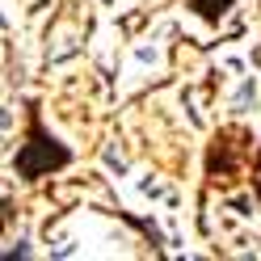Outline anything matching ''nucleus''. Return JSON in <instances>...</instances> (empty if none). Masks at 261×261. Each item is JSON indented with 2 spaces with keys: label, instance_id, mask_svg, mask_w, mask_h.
Masks as SVG:
<instances>
[{
  "label": "nucleus",
  "instance_id": "f03ea898",
  "mask_svg": "<svg viewBox=\"0 0 261 261\" xmlns=\"http://www.w3.org/2000/svg\"><path fill=\"white\" fill-rule=\"evenodd\" d=\"M190 9L198 13V17H206V21H215V25H219V17L232 9V0H190Z\"/></svg>",
  "mask_w": 261,
  "mask_h": 261
},
{
  "label": "nucleus",
  "instance_id": "7ed1b4c3",
  "mask_svg": "<svg viewBox=\"0 0 261 261\" xmlns=\"http://www.w3.org/2000/svg\"><path fill=\"white\" fill-rule=\"evenodd\" d=\"M257 194H261V152H257Z\"/></svg>",
  "mask_w": 261,
  "mask_h": 261
},
{
  "label": "nucleus",
  "instance_id": "f257e3e1",
  "mask_svg": "<svg viewBox=\"0 0 261 261\" xmlns=\"http://www.w3.org/2000/svg\"><path fill=\"white\" fill-rule=\"evenodd\" d=\"M68 165H72V152L42 126L38 114H30V135H25V143L17 148V156H13V169H17V177H25V181H38V177L55 173V169H68Z\"/></svg>",
  "mask_w": 261,
  "mask_h": 261
}]
</instances>
